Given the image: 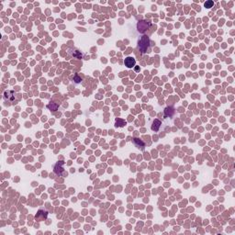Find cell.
<instances>
[{"label": "cell", "mask_w": 235, "mask_h": 235, "mask_svg": "<svg viewBox=\"0 0 235 235\" xmlns=\"http://www.w3.org/2000/svg\"><path fill=\"white\" fill-rule=\"evenodd\" d=\"M213 5H214V2L212 1V0H208V1H206V2L204 3V6H205V7H207V8H210V7H212Z\"/></svg>", "instance_id": "11"}, {"label": "cell", "mask_w": 235, "mask_h": 235, "mask_svg": "<svg viewBox=\"0 0 235 235\" xmlns=\"http://www.w3.org/2000/svg\"><path fill=\"white\" fill-rule=\"evenodd\" d=\"M48 107V108L49 109H51V110H52V111H55V110H57L58 109V108H59V105L57 104V103H54V102H51L50 104L47 106Z\"/></svg>", "instance_id": "9"}, {"label": "cell", "mask_w": 235, "mask_h": 235, "mask_svg": "<svg viewBox=\"0 0 235 235\" xmlns=\"http://www.w3.org/2000/svg\"><path fill=\"white\" fill-rule=\"evenodd\" d=\"M124 64L128 68H133L136 64V60L133 57H127L124 60Z\"/></svg>", "instance_id": "7"}, {"label": "cell", "mask_w": 235, "mask_h": 235, "mask_svg": "<svg viewBox=\"0 0 235 235\" xmlns=\"http://www.w3.org/2000/svg\"><path fill=\"white\" fill-rule=\"evenodd\" d=\"M68 54L71 56V57L76 58V59H82L83 58V53L76 48L68 49Z\"/></svg>", "instance_id": "4"}, {"label": "cell", "mask_w": 235, "mask_h": 235, "mask_svg": "<svg viewBox=\"0 0 235 235\" xmlns=\"http://www.w3.org/2000/svg\"><path fill=\"white\" fill-rule=\"evenodd\" d=\"M4 99L9 102H13L15 100V92L13 90H7L4 93Z\"/></svg>", "instance_id": "6"}, {"label": "cell", "mask_w": 235, "mask_h": 235, "mask_svg": "<svg viewBox=\"0 0 235 235\" xmlns=\"http://www.w3.org/2000/svg\"><path fill=\"white\" fill-rule=\"evenodd\" d=\"M133 142H134L135 145L137 146V148L140 149V147H142L143 150L144 149V144H143V143L142 142V140H140V143H138V140H137V139H134V140H133Z\"/></svg>", "instance_id": "10"}, {"label": "cell", "mask_w": 235, "mask_h": 235, "mask_svg": "<svg viewBox=\"0 0 235 235\" xmlns=\"http://www.w3.org/2000/svg\"><path fill=\"white\" fill-rule=\"evenodd\" d=\"M151 27V22L147 20H140L137 24V30L140 33H145Z\"/></svg>", "instance_id": "3"}, {"label": "cell", "mask_w": 235, "mask_h": 235, "mask_svg": "<svg viewBox=\"0 0 235 235\" xmlns=\"http://www.w3.org/2000/svg\"><path fill=\"white\" fill-rule=\"evenodd\" d=\"M73 81L76 82V84H78V83H80V82L82 81V79H81V77L78 76V74H76V76L73 77Z\"/></svg>", "instance_id": "12"}, {"label": "cell", "mask_w": 235, "mask_h": 235, "mask_svg": "<svg viewBox=\"0 0 235 235\" xmlns=\"http://www.w3.org/2000/svg\"><path fill=\"white\" fill-rule=\"evenodd\" d=\"M47 217H48V212L44 210H40L35 216V220L37 221H42V220H46Z\"/></svg>", "instance_id": "5"}, {"label": "cell", "mask_w": 235, "mask_h": 235, "mask_svg": "<svg viewBox=\"0 0 235 235\" xmlns=\"http://www.w3.org/2000/svg\"><path fill=\"white\" fill-rule=\"evenodd\" d=\"M151 41H150L149 37L144 35L142 37V39L139 40L138 41V48L143 53L145 52H150V50H151Z\"/></svg>", "instance_id": "1"}, {"label": "cell", "mask_w": 235, "mask_h": 235, "mask_svg": "<svg viewBox=\"0 0 235 235\" xmlns=\"http://www.w3.org/2000/svg\"><path fill=\"white\" fill-rule=\"evenodd\" d=\"M64 162L63 161H59L55 164L54 167H53V172L55 175H57L58 176H65L67 175V173H65L64 171Z\"/></svg>", "instance_id": "2"}, {"label": "cell", "mask_w": 235, "mask_h": 235, "mask_svg": "<svg viewBox=\"0 0 235 235\" xmlns=\"http://www.w3.org/2000/svg\"><path fill=\"white\" fill-rule=\"evenodd\" d=\"M161 125H162L161 121H160L159 119H154L153 122V125H152V130L154 131H158L160 127H161Z\"/></svg>", "instance_id": "8"}]
</instances>
